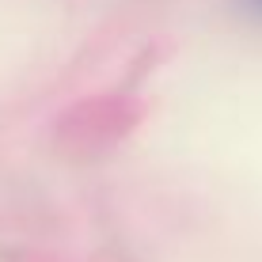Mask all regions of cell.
<instances>
[{
	"label": "cell",
	"instance_id": "1",
	"mask_svg": "<svg viewBox=\"0 0 262 262\" xmlns=\"http://www.w3.org/2000/svg\"><path fill=\"white\" fill-rule=\"evenodd\" d=\"M239 12H243V15H251V19H258V23H262V0H239Z\"/></svg>",
	"mask_w": 262,
	"mask_h": 262
}]
</instances>
